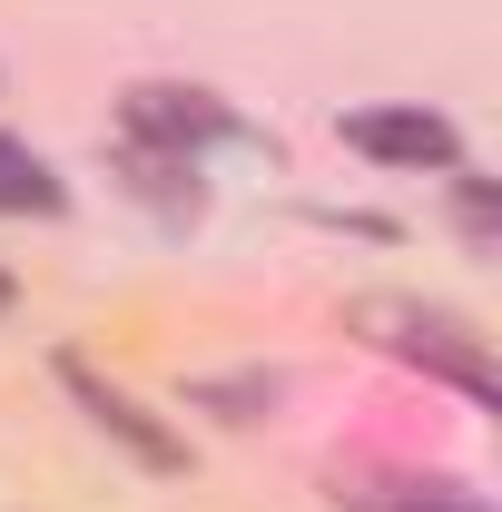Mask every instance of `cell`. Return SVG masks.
I'll list each match as a JSON object with an SVG mask.
<instances>
[{
	"label": "cell",
	"instance_id": "3957f363",
	"mask_svg": "<svg viewBox=\"0 0 502 512\" xmlns=\"http://www.w3.org/2000/svg\"><path fill=\"white\" fill-rule=\"evenodd\" d=\"M69 394H79V404H89L109 434H128V444L148 453V463H178V444H168V434H148V424H138V404H128V394H109L99 375H79V365H69Z\"/></svg>",
	"mask_w": 502,
	"mask_h": 512
},
{
	"label": "cell",
	"instance_id": "277c9868",
	"mask_svg": "<svg viewBox=\"0 0 502 512\" xmlns=\"http://www.w3.org/2000/svg\"><path fill=\"white\" fill-rule=\"evenodd\" d=\"M128 119L158 128V138H197V128H227L217 109H207V89H138L128 99Z\"/></svg>",
	"mask_w": 502,
	"mask_h": 512
},
{
	"label": "cell",
	"instance_id": "6da1fadb",
	"mask_svg": "<svg viewBox=\"0 0 502 512\" xmlns=\"http://www.w3.org/2000/svg\"><path fill=\"white\" fill-rule=\"evenodd\" d=\"M345 148H365L384 168H453L463 158L453 119H434V109H355L345 119Z\"/></svg>",
	"mask_w": 502,
	"mask_h": 512
},
{
	"label": "cell",
	"instance_id": "7a4b0ae2",
	"mask_svg": "<svg viewBox=\"0 0 502 512\" xmlns=\"http://www.w3.org/2000/svg\"><path fill=\"white\" fill-rule=\"evenodd\" d=\"M50 207H60V178L20 138H0V217H50Z\"/></svg>",
	"mask_w": 502,
	"mask_h": 512
},
{
	"label": "cell",
	"instance_id": "5b68a950",
	"mask_svg": "<svg viewBox=\"0 0 502 512\" xmlns=\"http://www.w3.org/2000/svg\"><path fill=\"white\" fill-rule=\"evenodd\" d=\"M0 306H10V286H0Z\"/></svg>",
	"mask_w": 502,
	"mask_h": 512
}]
</instances>
